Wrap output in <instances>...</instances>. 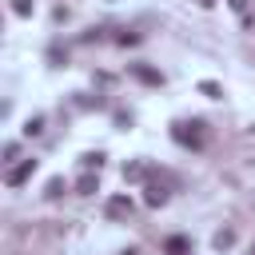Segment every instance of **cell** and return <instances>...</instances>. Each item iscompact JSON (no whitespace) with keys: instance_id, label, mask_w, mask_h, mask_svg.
Listing matches in <instances>:
<instances>
[{"instance_id":"2","label":"cell","mask_w":255,"mask_h":255,"mask_svg":"<svg viewBox=\"0 0 255 255\" xmlns=\"http://www.w3.org/2000/svg\"><path fill=\"white\" fill-rule=\"evenodd\" d=\"M132 76L144 80V84H164V76H159L155 68H148V64H132Z\"/></svg>"},{"instance_id":"9","label":"cell","mask_w":255,"mask_h":255,"mask_svg":"<svg viewBox=\"0 0 255 255\" xmlns=\"http://www.w3.org/2000/svg\"><path fill=\"white\" fill-rule=\"evenodd\" d=\"M124 176H128V179H140V176H144V168H140V164H128V168H124Z\"/></svg>"},{"instance_id":"10","label":"cell","mask_w":255,"mask_h":255,"mask_svg":"<svg viewBox=\"0 0 255 255\" xmlns=\"http://www.w3.org/2000/svg\"><path fill=\"white\" fill-rule=\"evenodd\" d=\"M231 8H235V12H243V8H247V0H231Z\"/></svg>"},{"instance_id":"6","label":"cell","mask_w":255,"mask_h":255,"mask_svg":"<svg viewBox=\"0 0 255 255\" xmlns=\"http://www.w3.org/2000/svg\"><path fill=\"white\" fill-rule=\"evenodd\" d=\"M164 200H168L164 187H148V204H164Z\"/></svg>"},{"instance_id":"5","label":"cell","mask_w":255,"mask_h":255,"mask_svg":"<svg viewBox=\"0 0 255 255\" xmlns=\"http://www.w3.org/2000/svg\"><path fill=\"white\" fill-rule=\"evenodd\" d=\"M200 92H204V96H211V100H219V96H223V88H219V84H211V80H204V84H200Z\"/></svg>"},{"instance_id":"8","label":"cell","mask_w":255,"mask_h":255,"mask_svg":"<svg viewBox=\"0 0 255 255\" xmlns=\"http://www.w3.org/2000/svg\"><path fill=\"white\" fill-rule=\"evenodd\" d=\"M92 191H96V179L84 176V179H80V196H92Z\"/></svg>"},{"instance_id":"11","label":"cell","mask_w":255,"mask_h":255,"mask_svg":"<svg viewBox=\"0 0 255 255\" xmlns=\"http://www.w3.org/2000/svg\"><path fill=\"white\" fill-rule=\"evenodd\" d=\"M124 255H136V251H124Z\"/></svg>"},{"instance_id":"7","label":"cell","mask_w":255,"mask_h":255,"mask_svg":"<svg viewBox=\"0 0 255 255\" xmlns=\"http://www.w3.org/2000/svg\"><path fill=\"white\" fill-rule=\"evenodd\" d=\"M231 243H235V231H219L215 235V247H231Z\"/></svg>"},{"instance_id":"3","label":"cell","mask_w":255,"mask_h":255,"mask_svg":"<svg viewBox=\"0 0 255 255\" xmlns=\"http://www.w3.org/2000/svg\"><path fill=\"white\" fill-rule=\"evenodd\" d=\"M164 251H168V255H187V251H191V243H187L183 235H172V239L164 243Z\"/></svg>"},{"instance_id":"1","label":"cell","mask_w":255,"mask_h":255,"mask_svg":"<svg viewBox=\"0 0 255 255\" xmlns=\"http://www.w3.org/2000/svg\"><path fill=\"white\" fill-rule=\"evenodd\" d=\"M32 172H36V159H24L20 168H12V172H8V183H12V187H20V183H24Z\"/></svg>"},{"instance_id":"4","label":"cell","mask_w":255,"mask_h":255,"mask_svg":"<svg viewBox=\"0 0 255 255\" xmlns=\"http://www.w3.org/2000/svg\"><path fill=\"white\" fill-rule=\"evenodd\" d=\"M128 211H132V200H124V196L108 200V215H128Z\"/></svg>"}]
</instances>
